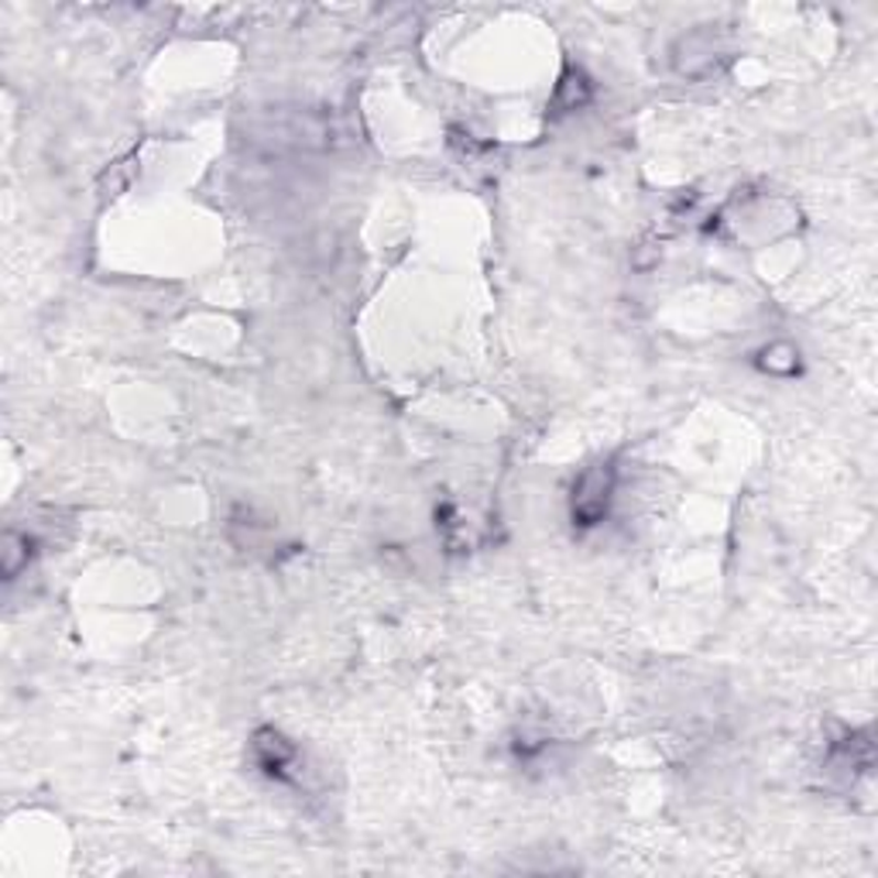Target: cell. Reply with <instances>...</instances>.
<instances>
[{
	"label": "cell",
	"instance_id": "obj_2",
	"mask_svg": "<svg viewBox=\"0 0 878 878\" xmlns=\"http://www.w3.org/2000/svg\"><path fill=\"white\" fill-rule=\"evenodd\" d=\"M254 751H257V762L268 772H282L292 762V755H296L292 745L282 735H275V731H261V735L254 738Z\"/></svg>",
	"mask_w": 878,
	"mask_h": 878
},
{
	"label": "cell",
	"instance_id": "obj_1",
	"mask_svg": "<svg viewBox=\"0 0 878 878\" xmlns=\"http://www.w3.org/2000/svg\"><path fill=\"white\" fill-rule=\"evenodd\" d=\"M611 491H614L611 467L607 463L591 467V471L580 478V484L573 487V518L580 525H597L604 518V512H607Z\"/></svg>",
	"mask_w": 878,
	"mask_h": 878
}]
</instances>
